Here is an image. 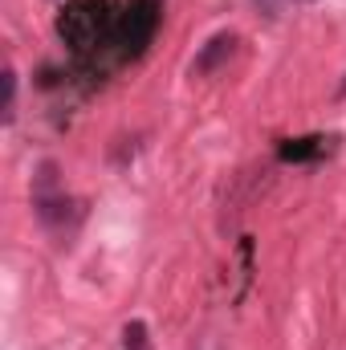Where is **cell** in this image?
I'll use <instances>...</instances> for the list:
<instances>
[{
	"instance_id": "cell-1",
	"label": "cell",
	"mask_w": 346,
	"mask_h": 350,
	"mask_svg": "<svg viewBox=\"0 0 346 350\" xmlns=\"http://www.w3.org/2000/svg\"><path fill=\"white\" fill-rule=\"evenodd\" d=\"M57 33H62L78 53H86L94 45H102V37H114V16H106V8H102L98 0H78V4H70V8L62 12Z\"/></svg>"
},
{
	"instance_id": "cell-2",
	"label": "cell",
	"mask_w": 346,
	"mask_h": 350,
	"mask_svg": "<svg viewBox=\"0 0 346 350\" xmlns=\"http://www.w3.org/2000/svg\"><path fill=\"white\" fill-rule=\"evenodd\" d=\"M155 25H159V8L155 0H131L127 8L114 12V41L131 53H139L151 37H155Z\"/></svg>"
},
{
	"instance_id": "cell-3",
	"label": "cell",
	"mask_w": 346,
	"mask_h": 350,
	"mask_svg": "<svg viewBox=\"0 0 346 350\" xmlns=\"http://www.w3.org/2000/svg\"><path fill=\"white\" fill-rule=\"evenodd\" d=\"M237 53V33H216V37H208L204 45H200V53L191 57V78H208V74H216L228 57Z\"/></svg>"
},
{
	"instance_id": "cell-4",
	"label": "cell",
	"mask_w": 346,
	"mask_h": 350,
	"mask_svg": "<svg viewBox=\"0 0 346 350\" xmlns=\"http://www.w3.org/2000/svg\"><path fill=\"white\" fill-rule=\"evenodd\" d=\"M326 151V139H297L281 147V159H318Z\"/></svg>"
},
{
	"instance_id": "cell-5",
	"label": "cell",
	"mask_w": 346,
	"mask_h": 350,
	"mask_svg": "<svg viewBox=\"0 0 346 350\" xmlns=\"http://www.w3.org/2000/svg\"><path fill=\"white\" fill-rule=\"evenodd\" d=\"M33 196H57V163H41L33 175Z\"/></svg>"
},
{
	"instance_id": "cell-6",
	"label": "cell",
	"mask_w": 346,
	"mask_h": 350,
	"mask_svg": "<svg viewBox=\"0 0 346 350\" xmlns=\"http://www.w3.org/2000/svg\"><path fill=\"white\" fill-rule=\"evenodd\" d=\"M122 347L127 350H151V342H147V326H143V322H127V330H122Z\"/></svg>"
},
{
	"instance_id": "cell-7",
	"label": "cell",
	"mask_w": 346,
	"mask_h": 350,
	"mask_svg": "<svg viewBox=\"0 0 346 350\" xmlns=\"http://www.w3.org/2000/svg\"><path fill=\"white\" fill-rule=\"evenodd\" d=\"M12 114H16V74L4 70V122H12Z\"/></svg>"
},
{
	"instance_id": "cell-8",
	"label": "cell",
	"mask_w": 346,
	"mask_h": 350,
	"mask_svg": "<svg viewBox=\"0 0 346 350\" xmlns=\"http://www.w3.org/2000/svg\"><path fill=\"white\" fill-rule=\"evenodd\" d=\"M253 4H257L261 12H269V16H277V12H281V4H285V0H253Z\"/></svg>"
},
{
	"instance_id": "cell-9",
	"label": "cell",
	"mask_w": 346,
	"mask_h": 350,
	"mask_svg": "<svg viewBox=\"0 0 346 350\" xmlns=\"http://www.w3.org/2000/svg\"><path fill=\"white\" fill-rule=\"evenodd\" d=\"M191 350H220V347H216V342H212V338H204V342H200V347H191Z\"/></svg>"
},
{
	"instance_id": "cell-10",
	"label": "cell",
	"mask_w": 346,
	"mask_h": 350,
	"mask_svg": "<svg viewBox=\"0 0 346 350\" xmlns=\"http://www.w3.org/2000/svg\"><path fill=\"white\" fill-rule=\"evenodd\" d=\"M302 4H314V0H302Z\"/></svg>"
}]
</instances>
